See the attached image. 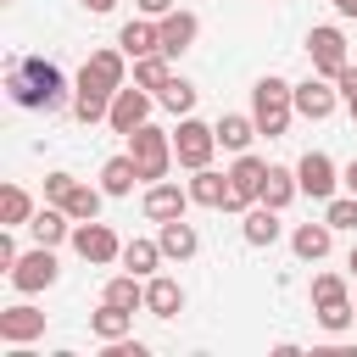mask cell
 <instances>
[{
    "label": "cell",
    "instance_id": "obj_1",
    "mask_svg": "<svg viewBox=\"0 0 357 357\" xmlns=\"http://www.w3.org/2000/svg\"><path fill=\"white\" fill-rule=\"evenodd\" d=\"M128 84V50L123 45H100L84 67H78V84H73V117L78 123H106L112 112V95Z\"/></svg>",
    "mask_w": 357,
    "mask_h": 357
},
{
    "label": "cell",
    "instance_id": "obj_2",
    "mask_svg": "<svg viewBox=\"0 0 357 357\" xmlns=\"http://www.w3.org/2000/svg\"><path fill=\"white\" fill-rule=\"evenodd\" d=\"M6 95L22 112H56L67 100V78L45 56H17V61H6Z\"/></svg>",
    "mask_w": 357,
    "mask_h": 357
},
{
    "label": "cell",
    "instance_id": "obj_3",
    "mask_svg": "<svg viewBox=\"0 0 357 357\" xmlns=\"http://www.w3.org/2000/svg\"><path fill=\"white\" fill-rule=\"evenodd\" d=\"M251 117H257V128H262L268 139H279V134L290 128V117H296V84L279 78V73L257 78V84H251Z\"/></svg>",
    "mask_w": 357,
    "mask_h": 357
},
{
    "label": "cell",
    "instance_id": "obj_4",
    "mask_svg": "<svg viewBox=\"0 0 357 357\" xmlns=\"http://www.w3.org/2000/svg\"><path fill=\"white\" fill-rule=\"evenodd\" d=\"M128 156L139 162V178L145 184H156V178H167L173 173V134L167 128H156V123H139L134 134H128Z\"/></svg>",
    "mask_w": 357,
    "mask_h": 357
},
{
    "label": "cell",
    "instance_id": "obj_5",
    "mask_svg": "<svg viewBox=\"0 0 357 357\" xmlns=\"http://www.w3.org/2000/svg\"><path fill=\"white\" fill-rule=\"evenodd\" d=\"M212 151H218V123H201L195 112L190 117H178V128H173V156H178V167H212Z\"/></svg>",
    "mask_w": 357,
    "mask_h": 357
},
{
    "label": "cell",
    "instance_id": "obj_6",
    "mask_svg": "<svg viewBox=\"0 0 357 357\" xmlns=\"http://www.w3.org/2000/svg\"><path fill=\"white\" fill-rule=\"evenodd\" d=\"M156 106H162V100H156L151 89H139V84H123V89L112 95V112H106V128L128 139V134H134L139 123H151V112H156Z\"/></svg>",
    "mask_w": 357,
    "mask_h": 357
},
{
    "label": "cell",
    "instance_id": "obj_7",
    "mask_svg": "<svg viewBox=\"0 0 357 357\" xmlns=\"http://www.w3.org/2000/svg\"><path fill=\"white\" fill-rule=\"evenodd\" d=\"M84 262H95V268H106V262H123V240H117V229L112 223H100V218H89V223H73V240H67Z\"/></svg>",
    "mask_w": 357,
    "mask_h": 357
},
{
    "label": "cell",
    "instance_id": "obj_8",
    "mask_svg": "<svg viewBox=\"0 0 357 357\" xmlns=\"http://www.w3.org/2000/svg\"><path fill=\"white\" fill-rule=\"evenodd\" d=\"M262 178H268V162L251 156V151H240L234 167H229V206L223 212H251L257 195H262Z\"/></svg>",
    "mask_w": 357,
    "mask_h": 357
},
{
    "label": "cell",
    "instance_id": "obj_9",
    "mask_svg": "<svg viewBox=\"0 0 357 357\" xmlns=\"http://www.w3.org/2000/svg\"><path fill=\"white\" fill-rule=\"evenodd\" d=\"M56 279H61L56 245H33V251H22V257H17V268H11V284H17L22 296H39V290H50Z\"/></svg>",
    "mask_w": 357,
    "mask_h": 357
},
{
    "label": "cell",
    "instance_id": "obj_10",
    "mask_svg": "<svg viewBox=\"0 0 357 357\" xmlns=\"http://www.w3.org/2000/svg\"><path fill=\"white\" fill-rule=\"evenodd\" d=\"M307 61H312V73H324V78H335L351 56H346V33L340 28H329V22H318L312 33H307Z\"/></svg>",
    "mask_w": 357,
    "mask_h": 357
},
{
    "label": "cell",
    "instance_id": "obj_11",
    "mask_svg": "<svg viewBox=\"0 0 357 357\" xmlns=\"http://www.w3.org/2000/svg\"><path fill=\"white\" fill-rule=\"evenodd\" d=\"M335 106H340V89H335V78L312 73V78H301V84H296V117H307V123H324V117H335Z\"/></svg>",
    "mask_w": 357,
    "mask_h": 357
},
{
    "label": "cell",
    "instance_id": "obj_12",
    "mask_svg": "<svg viewBox=\"0 0 357 357\" xmlns=\"http://www.w3.org/2000/svg\"><path fill=\"white\" fill-rule=\"evenodd\" d=\"M195 201H190V184H173V178H156V184H145V201H139V212L151 218V223H167V218H184Z\"/></svg>",
    "mask_w": 357,
    "mask_h": 357
},
{
    "label": "cell",
    "instance_id": "obj_13",
    "mask_svg": "<svg viewBox=\"0 0 357 357\" xmlns=\"http://www.w3.org/2000/svg\"><path fill=\"white\" fill-rule=\"evenodd\" d=\"M296 178H301V195L329 201V195H335V184H340V167H335L324 151H307V156L296 162Z\"/></svg>",
    "mask_w": 357,
    "mask_h": 357
},
{
    "label": "cell",
    "instance_id": "obj_14",
    "mask_svg": "<svg viewBox=\"0 0 357 357\" xmlns=\"http://www.w3.org/2000/svg\"><path fill=\"white\" fill-rule=\"evenodd\" d=\"M39 335H45V312H39V307L17 301V307L0 312V340H6V346H28V340H39Z\"/></svg>",
    "mask_w": 357,
    "mask_h": 357
},
{
    "label": "cell",
    "instance_id": "obj_15",
    "mask_svg": "<svg viewBox=\"0 0 357 357\" xmlns=\"http://www.w3.org/2000/svg\"><path fill=\"white\" fill-rule=\"evenodd\" d=\"M156 28H162V50H167V56H184V50L195 45V33H201V17L173 6L167 17H156Z\"/></svg>",
    "mask_w": 357,
    "mask_h": 357
},
{
    "label": "cell",
    "instance_id": "obj_16",
    "mask_svg": "<svg viewBox=\"0 0 357 357\" xmlns=\"http://www.w3.org/2000/svg\"><path fill=\"white\" fill-rule=\"evenodd\" d=\"M117 45L128 50V61L156 56V50H162V28H156V17H128V22L117 28Z\"/></svg>",
    "mask_w": 357,
    "mask_h": 357
},
{
    "label": "cell",
    "instance_id": "obj_17",
    "mask_svg": "<svg viewBox=\"0 0 357 357\" xmlns=\"http://www.w3.org/2000/svg\"><path fill=\"white\" fill-rule=\"evenodd\" d=\"M28 234H33V245H61V240H73V218H67V206L45 201V206L28 218Z\"/></svg>",
    "mask_w": 357,
    "mask_h": 357
},
{
    "label": "cell",
    "instance_id": "obj_18",
    "mask_svg": "<svg viewBox=\"0 0 357 357\" xmlns=\"http://www.w3.org/2000/svg\"><path fill=\"white\" fill-rule=\"evenodd\" d=\"M156 240H162V257H167V262H190V257L201 251V234H195V223H184V218L156 223Z\"/></svg>",
    "mask_w": 357,
    "mask_h": 357
},
{
    "label": "cell",
    "instance_id": "obj_19",
    "mask_svg": "<svg viewBox=\"0 0 357 357\" xmlns=\"http://www.w3.org/2000/svg\"><path fill=\"white\" fill-rule=\"evenodd\" d=\"M145 312L151 318H178L184 312V284L167 279V273H151L145 279Z\"/></svg>",
    "mask_w": 357,
    "mask_h": 357
},
{
    "label": "cell",
    "instance_id": "obj_20",
    "mask_svg": "<svg viewBox=\"0 0 357 357\" xmlns=\"http://www.w3.org/2000/svg\"><path fill=\"white\" fill-rule=\"evenodd\" d=\"M329 245H335V229L318 218V223H296L290 229V251L301 257V262H324L329 257Z\"/></svg>",
    "mask_w": 357,
    "mask_h": 357
},
{
    "label": "cell",
    "instance_id": "obj_21",
    "mask_svg": "<svg viewBox=\"0 0 357 357\" xmlns=\"http://www.w3.org/2000/svg\"><path fill=\"white\" fill-rule=\"evenodd\" d=\"M89 335L106 346V340H123V335H134V312L128 307H117V301H100L95 312H89Z\"/></svg>",
    "mask_w": 357,
    "mask_h": 357
},
{
    "label": "cell",
    "instance_id": "obj_22",
    "mask_svg": "<svg viewBox=\"0 0 357 357\" xmlns=\"http://www.w3.org/2000/svg\"><path fill=\"white\" fill-rule=\"evenodd\" d=\"M257 134H262V128H257V117H251V112H223V117H218V145H223V151H234V156H240V151H251V139H257Z\"/></svg>",
    "mask_w": 357,
    "mask_h": 357
},
{
    "label": "cell",
    "instance_id": "obj_23",
    "mask_svg": "<svg viewBox=\"0 0 357 357\" xmlns=\"http://www.w3.org/2000/svg\"><path fill=\"white\" fill-rule=\"evenodd\" d=\"M134 184H145V178H139V162H134L128 151H123V156H112V162L100 167V190H106L112 201H123V195H134Z\"/></svg>",
    "mask_w": 357,
    "mask_h": 357
},
{
    "label": "cell",
    "instance_id": "obj_24",
    "mask_svg": "<svg viewBox=\"0 0 357 357\" xmlns=\"http://www.w3.org/2000/svg\"><path fill=\"white\" fill-rule=\"evenodd\" d=\"M190 201L195 206H229V173H218V167H195L190 173Z\"/></svg>",
    "mask_w": 357,
    "mask_h": 357
},
{
    "label": "cell",
    "instance_id": "obj_25",
    "mask_svg": "<svg viewBox=\"0 0 357 357\" xmlns=\"http://www.w3.org/2000/svg\"><path fill=\"white\" fill-rule=\"evenodd\" d=\"M240 234H245V245H273V240L284 234V223H279V206H268V201H257V206L245 212V223H240Z\"/></svg>",
    "mask_w": 357,
    "mask_h": 357
},
{
    "label": "cell",
    "instance_id": "obj_26",
    "mask_svg": "<svg viewBox=\"0 0 357 357\" xmlns=\"http://www.w3.org/2000/svg\"><path fill=\"white\" fill-rule=\"evenodd\" d=\"M100 301H117V307H128V312H145V279L139 273H112L106 284H100Z\"/></svg>",
    "mask_w": 357,
    "mask_h": 357
},
{
    "label": "cell",
    "instance_id": "obj_27",
    "mask_svg": "<svg viewBox=\"0 0 357 357\" xmlns=\"http://www.w3.org/2000/svg\"><path fill=\"white\" fill-rule=\"evenodd\" d=\"M296 195H301L296 167H273V162H268V178H262V195H257V201H268V206H279V212H284Z\"/></svg>",
    "mask_w": 357,
    "mask_h": 357
},
{
    "label": "cell",
    "instance_id": "obj_28",
    "mask_svg": "<svg viewBox=\"0 0 357 357\" xmlns=\"http://www.w3.org/2000/svg\"><path fill=\"white\" fill-rule=\"evenodd\" d=\"M100 201H106V190H100V184H84V178H73V190L61 195V206H67V218H73V223L100 218Z\"/></svg>",
    "mask_w": 357,
    "mask_h": 357
},
{
    "label": "cell",
    "instance_id": "obj_29",
    "mask_svg": "<svg viewBox=\"0 0 357 357\" xmlns=\"http://www.w3.org/2000/svg\"><path fill=\"white\" fill-rule=\"evenodd\" d=\"M134 84H139V89H151V95H162V89L173 84V56H167V50L139 56V61H134Z\"/></svg>",
    "mask_w": 357,
    "mask_h": 357
},
{
    "label": "cell",
    "instance_id": "obj_30",
    "mask_svg": "<svg viewBox=\"0 0 357 357\" xmlns=\"http://www.w3.org/2000/svg\"><path fill=\"white\" fill-rule=\"evenodd\" d=\"M33 212H39V206H33V195H28L22 184H6V190H0V229H28Z\"/></svg>",
    "mask_w": 357,
    "mask_h": 357
},
{
    "label": "cell",
    "instance_id": "obj_31",
    "mask_svg": "<svg viewBox=\"0 0 357 357\" xmlns=\"http://www.w3.org/2000/svg\"><path fill=\"white\" fill-rule=\"evenodd\" d=\"M162 262H167V257H162V240H123V268H128V273L151 279Z\"/></svg>",
    "mask_w": 357,
    "mask_h": 357
},
{
    "label": "cell",
    "instance_id": "obj_32",
    "mask_svg": "<svg viewBox=\"0 0 357 357\" xmlns=\"http://www.w3.org/2000/svg\"><path fill=\"white\" fill-rule=\"evenodd\" d=\"M195 95H201V89H195L190 78H178V73H173V84H167L156 100H162V112H173V117H190V112H195Z\"/></svg>",
    "mask_w": 357,
    "mask_h": 357
},
{
    "label": "cell",
    "instance_id": "obj_33",
    "mask_svg": "<svg viewBox=\"0 0 357 357\" xmlns=\"http://www.w3.org/2000/svg\"><path fill=\"white\" fill-rule=\"evenodd\" d=\"M351 296H346V279L340 273H312V312H324V307H346Z\"/></svg>",
    "mask_w": 357,
    "mask_h": 357
},
{
    "label": "cell",
    "instance_id": "obj_34",
    "mask_svg": "<svg viewBox=\"0 0 357 357\" xmlns=\"http://www.w3.org/2000/svg\"><path fill=\"white\" fill-rule=\"evenodd\" d=\"M324 223L329 229H357V195L346 190V195H329L324 201Z\"/></svg>",
    "mask_w": 357,
    "mask_h": 357
},
{
    "label": "cell",
    "instance_id": "obj_35",
    "mask_svg": "<svg viewBox=\"0 0 357 357\" xmlns=\"http://www.w3.org/2000/svg\"><path fill=\"white\" fill-rule=\"evenodd\" d=\"M73 190V173H45V201H56L61 206V195Z\"/></svg>",
    "mask_w": 357,
    "mask_h": 357
},
{
    "label": "cell",
    "instance_id": "obj_36",
    "mask_svg": "<svg viewBox=\"0 0 357 357\" xmlns=\"http://www.w3.org/2000/svg\"><path fill=\"white\" fill-rule=\"evenodd\" d=\"M335 89H340V100H351V95H357V61H346V67L335 73Z\"/></svg>",
    "mask_w": 357,
    "mask_h": 357
},
{
    "label": "cell",
    "instance_id": "obj_37",
    "mask_svg": "<svg viewBox=\"0 0 357 357\" xmlns=\"http://www.w3.org/2000/svg\"><path fill=\"white\" fill-rule=\"evenodd\" d=\"M17 257H22V251H17V240H11V229H0V268L11 273V268H17Z\"/></svg>",
    "mask_w": 357,
    "mask_h": 357
},
{
    "label": "cell",
    "instance_id": "obj_38",
    "mask_svg": "<svg viewBox=\"0 0 357 357\" xmlns=\"http://www.w3.org/2000/svg\"><path fill=\"white\" fill-rule=\"evenodd\" d=\"M134 6H139V17H167L178 0H134Z\"/></svg>",
    "mask_w": 357,
    "mask_h": 357
},
{
    "label": "cell",
    "instance_id": "obj_39",
    "mask_svg": "<svg viewBox=\"0 0 357 357\" xmlns=\"http://www.w3.org/2000/svg\"><path fill=\"white\" fill-rule=\"evenodd\" d=\"M84 11H95V17H106V11H117V0H78Z\"/></svg>",
    "mask_w": 357,
    "mask_h": 357
},
{
    "label": "cell",
    "instance_id": "obj_40",
    "mask_svg": "<svg viewBox=\"0 0 357 357\" xmlns=\"http://www.w3.org/2000/svg\"><path fill=\"white\" fill-rule=\"evenodd\" d=\"M340 184H346V190H351V195H357V156H351V162H346V167H340Z\"/></svg>",
    "mask_w": 357,
    "mask_h": 357
},
{
    "label": "cell",
    "instance_id": "obj_41",
    "mask_svg": "<svg viewBox=\"0 0 357 357\" xmlns=\"http://www.w3.org/2000/svg\"><path fill=\"white\" fill-rule=\"evenodd\" d=\"M329 6H335L340 17H357V0H329Z\"/></svg>",
    "mask_w": 357,
    "mask_h": 357
},
{
    "label": "cell",
    "instance_id": "obj_42",
    "mask_svg": "<svg viewBox=\"0 0 357 357\" xmlns=\"http://www.w3.org/2000/svg\"><path fill=\"white\" fill-rule=\"evenodd\" d=\"M346 112H351V123H357V95H351V100H346Z\"/></svg>",
    "mask_w": 357,
    "mask_h": 357
},
{
    "label": "cell",
    "instance_id": "obj_43",
    "mask_svg": "<svg viewBox=\"0 0 357 357\" xmlns=\"http://www.w3.org/2000/svg\"><path fill=\"white\" fill-rule=\"evenodd\" d=\"M346 268H351V279H357V245H351V262H346Z\"/></svg>",
    "mask_w": 357,
    "mask_h": 357
}]
</instances>
